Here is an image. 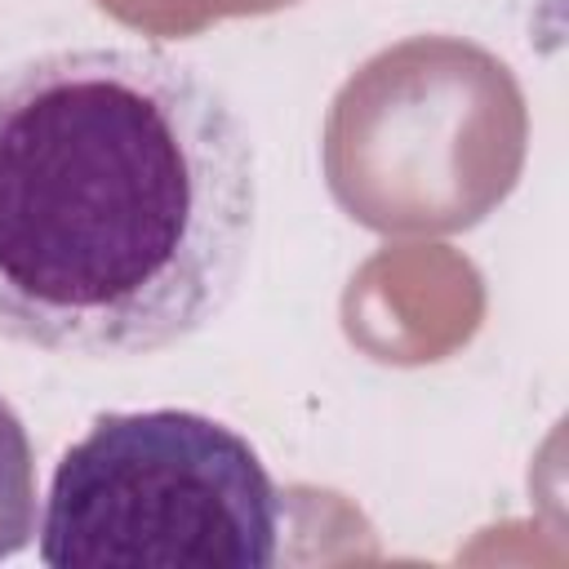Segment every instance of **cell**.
Here are the masks:
<instances>
[{
    "label": "cell",
    "instance_id": "6da1fadb",
    "mask_svg": "<svg viewBox=\"0 0 569 569\" xmlns=\"http://www.w3.org/2000/svg\"><path fill=\"white\" fill-rule=\"evenodd\" d=\"M258 227L231 98L151 44L0 71V333L80 360L151 356L227 311Z\"/></svg>",
    "mask_w": 569,
    "mask_h": 569
},
{
    "label": "cell",
    "instance_id": "7a4b0ae2",
    "mask_svg": "<svg viewBox=\"0 0 569 569\" xmlns=\"http://www.w3.org/2000/svg\"><path fill=\"white\" fill-rule=\"evenodd\" d=\"M36 533L49 569H267L280 493L209 413H102L58 458Z\"/></svg>",
    "mask_w": 569,
    "mask_h": 569
},
{
    "label": "cell",
    "instance_id": "3957f363",
    "mask_svg": "<svg viewBox=\"0 0 569 569\" xmlns=\"http://www.w3.org/2000/svg\"><path fill=\"white\" fill-rule=\"evenodd\" d=\"M36 529H40L36 449H31L22 418L0 396V560L27 551Z\"/></svg>",
    "mask_w": 569,
    "mask_h": 569
}]
</instances>
